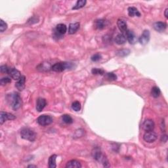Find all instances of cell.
<instances>
[{
    "label": "cell",
    "instance_id": "4316f807",
    "mask_svg": "<svg viewBox=\"0 0 168 168\" xmlns=\"http://www.w3.org/2000/svg\"><path fill=\"white\" fill-rule=\"evenodd\" d=\"M72 108L75 112H78L81 110V104L78 101H75L72 103Z\"/></svg>",
    "mask_w": 168,
    "mask_h": 168
},
{
    "label": "cell",
    "instance_id": "d6a6232c",
    "mask_svg": "<svg viewBox=\"0 0 168 168\" xmlns=\"http://www.w3.org/2000/svg\"><path fill=\"white\" fill-rule=\"evenodd\" d=\"M10 68L7 67V66L6 65H2L1 67V72L3 74H8Z\"/></svg>",
    "mask_w": 168,
    "mask_h": 168
},
{
    "label": "cell",
    "instance_id": "5bb4252c",
    "mask_svg": "<svg viewBox=\"0 0 168 168\" xmlns=\"http://www.w3.org/2000/svg\"><path fill=\"white\" fill-rule=\"evenodd\" d=\"M126 39L128 40L129 44H134L137 41V37L134 32L130 30H126Z\"/></svg>",
    "mask_w": 168,
    "mask_h": 168
},
{
    "label": "cell",
    "instance_id": "4dcf8cb0",
    "mask_svg": "<svg viewBox=\"0 0 168 168\" xmlns=\"http://www.w3.org/2000/svg\"><path fill=\"white\" fill-rule=\"evenodd\" d=\"M92 74L95 75H103L104 74V70L99 68H93L91 70Z\"/></svg>",
    "mask_w": 168,
    "mask_h": 168
},
{
    "label": "cell",
    "instance_id": "d4e9b609",
    "mask_svg": "<svg viewBox=\"0 0 168 168\" xmlns=\"http://www.w3.org/2000/svg\"><path fill=\"white\" fill-rule=\"evenodd\" d=\"M130 53V51L129 49H121L116 52V55L118 56H121V57H124L129 55Z\"/></svg>",
    "mask_w": 168,
    "mask_h": 168
},
{
    "label": "cell",
    "instance_id": "9c48e42d",
    "mask_svg": "<svg viewBox=\"0 0 168 168\" xmlns=\"http://www.w3.org/2000/svg\"><path fill=\"white\" fill-rule=\"evenodd\" d=\"M155 124L153 120L150 119L145 120L143 124V129L146 131H153L154 129Z\"/></svg>",
    "mask_w": 168,
    "mask_h": 168
},
{
    "label": "cell",
    "instance_id": "ba28073f",
    "mask_svg": "<svg viewBox=\"0 0 168 168\" xmlns=\"http://www.w3.org/2000/svg\"><path fill=\"white\" fill-rule=\"evenodd\" d=\"M15 119H16V117L12 114L5 112L3 111H1V113H0V124L1 125L3 124L7 120H13Z\"/></svg>",
    "mask_w": 168,
    "mask_h": 168
},
{
    "label": "cell",
    "instance_id": "277c9868",
    "mask_svg": "<svg viewBox=\"0 0 168 168\" xmlns=\"http://www.w3.org/2000/svg\"><path fill=\"white\" fill-rule=\"evenodd\" d=\"M92 156L95 160L99 162H102L104 164V166L106 167V164H108L107 160L106 159V158L104 156L103 153L101 151V150L98 148H94L93 150L92 151Z\"/></svg>",
    "mask_w": 168,
    "mask_h": 168
},
{
    "label": "cell",
    "instance_id": "603a6c76",
    "mask_svg": "<svg viewBox=\"0 0 168 168\" xmlns=\"http://www.w3.org/2000/svg\"><path fill=\"white\" fill-rule=\"evenodd\" d=\"M86 3H87L86 0H78V1L76 2L75 5L72 7V9H74V10H77V9H80L84 7L86 5Z\"/></svg>",
    "mask_w": 168,
    "mask_h": 168
},
{
    "label": "cell",
    "instance_id": "52a82bcc",
    "mask_svg": "<svg viewBox=\"0 0 168 168\" xmlns=\"http://www.w3.org/2000/svg\"><path fill=\"white\" fill-rule=\"evenodd\" d=\"M67 31V26L64 24H58L56 25L55 32V35L56 37H61V35L66 34Z\"/></svg>",
    "mask_w": 168,
    "mask_h": 168
},
{
    "label": "cell",
    "instance_id": "30bf717a",
    "mask_svg": "<svg viewBox=\"0 0 168 168\" xmlns=\"http://www.w3.org/2000/svg\"><path fill=\"white\" fill-rule=\"evenodd\" d=\"M150 32L147 30H144V32H143V34L141 35V37H139V41L140 42V44L142 45H146L148 43L150 40Z\"/></svg>",
    "mask_w": 168,
    "mask_h": 168
},
{
    "label": "cell",
    "instance_id": "1f68e13d",
    "mask_svg": "<svg viewBox=\"0 0 168 168\" xmlns=\"http://www.w3.org/2000/svg\"><path fill=\"white\" fill-rule=\"evenodd\" d=\"M91 61L93 62H97L101 58V55L99 53H96L91 56Z\"/></svg>",
    "mask_w": 168,
    "mask_h": 168
},
{
    "label": "cell",
    "instance_id": "e575fe53",
    "mask_svg": "<svg viewBox=\"0 0 168 168\" xmlns=\"http://www.w3.org/2000/svg\"><path fill=\"white\" fill-rule=\"evenodd\" d=\"M167 12H168V9H165V13H164V15H165V18H168Z\"/></svg>",
    "mask_w": 168,
    "mask_h": 168
},
{
    "label": "cell",
    "instance_id": "2e32d148",
    "mask_svg": "<svg viewBox=\"0 0 168 168\" xmlns=\"http://www.w3.org/2000/svg\"><path fill=\"white\" fill-rule=\"evenodd\" d=\"M25 82H26V77L24 75H22L20 78L18 80L16 83L15 86L19 91H22L25 87Z\"/></svg>",
    "mask_w": 168,
    "mask_h": 168
},
{
    "label": "cell",
    "instance_id": "7402d4cb",
    "mask_svg": "<svg viewBox=\"0 0 168 168\" xmlns=\"http://www.w3.org/2000/svg\"><path fill=\"white\" fill-rule=\"evenodd\" d=\"M57 156L56 154H53L49 158V167L50 168H55L56 167V160Z\"/></svg>",
    "mask_w": 168,
    "mask_h": 168
},
{
    "label": "cell",
    "instance_id": "f546056e",
    "mask_svg": "<svg viewBox=\"0 0 168 168\" xmlns=\"http://www.w3.org/2000/svg\"><path fill=\"white\" fill-rule=\"evenodd\" d=\"M106 78L110 81H114L117 79L116 75H115L114 73L110 72V73H107L106 75Z\"/></svg>",
    "mask_w": 168,
    "mask_h": 168
},
{
    "label": "cell",
    "instance_id": "d6986e66",
    "mask_svg": "<svg viewBox=\"0 0 168 168\" xmlns=\"http://www.w3.org/2000/svg\"><path fill=\"white\" fill-rule=\"evenodd\" d=\"M128 11V15L129 16L133 17V16H141V13H139L138 9L135 7H129L127 9Z\"/></svg>",
    "mask_w": 168,
    "mask_h": 168
},
{
    "label": "cell",
    "instance_id": "836d02e7",
    "mask_svg": "<svg viewBox=\"0 0 168 168\" xmlns=\"http://www.w3.org/2000/svg\"><path fill=\"white\" fill-rule=\"evenodd\" d=\"M167 137L166 135H164L162 136V138H161V141H163V142H164V143H165V142H167Z\"/></svg>",
    "mask_w": 168,
    "mask_h": 168
},
{
    "label": "cell",
    "instance_id": "8992f818",
    "mask_svg": "<svg viewBox=\"0 0 168 168\" xmlns=\"http://www.w3.org/2000/svg\"><path fill=\"white\" fill-rule=\"evenodd\" d=\"M157 138H158L157 134L152 131H146L143 135V139L145 140V141L150 143L154 142L156 140Z\"/></svg>",
    "mask_w": 168,
    "mask_h": 168
},
{
    "label": "cell",
    "instance_id": "f1b7e54d",
    "mask_svg": "<svg viewBox=\"0 0 168 168\" xmlns=\"http://www.w3.org/2000/svg\"><path fill=\"white\" fill-rule=\"evenodd\" d=\"M11 82V80L10 78L9 77H4L2 78L0 80V84H1V86H5V85L9 84V83Z\"/></svg>",
    "mask_w": 168,
    "mask_h": 168
},
{
    "label": "cell",
    "instance_id": "5b68a950",
    "mask_svg": "<svg viewBox=\"0 0 168 168\" xmlns=\"http://www.w3.org/2000/svg\"><path fill=\"white\" fill-rule=\"evenodd\" d=\"M53 118L49 115H41L37 118V122L42 126H46V125H50L51 123H53Z\"/></svg>",
    "mask_w": 168,
    "mask_h": 168
},
{
    "label": "cell",
    "instance_id": "d590c367",
    "mask_svg": "<svg viewBox=\"0 0 168 168\" xmlns=\"http://www.w3.org/2000/svg\"><path fill=\"white\" fill-rule=\"evenodd\" d=\"M28 167H37L36 165H28Z\"/></svg>",
    "mask_w": 168,
    "mask_h": 168
},
{
    "label": "cell",
    "instance_id": "3957f363",
    "mask_svg": "<svg viewBox=\"0 0 168 168\" xmlns=\"http://www.w3.org/2000/svg\"><path fill=\"white\" fill-rule=\"evenodd\" d=\"M9 101H10L11 107L13 110H16L19 108L21 105H22V101L21 98L18 93H14L10 95V98L9 99Z\"/></svg>",
    "mask_w": 168,
    "mask_h": 168
},
{
    "label": "cell",
    "instance_id": "ffe728a7",
    "mask_svg": "<svg viewBox=\"0 0 168 168\" xmlns=\"http://www.w3.org/2000/svg\"><path fill=\"white\" fill-rule=\"evenodd\" d=\"M80 28V23L79 22H75V23H71L69 25V29H68V33L70 34H73L78 31V30Z\"/></svg>",
    "mask_w": 168,
    "mask_h": 168
},
{
    "label": "cell",
    "instance_id": "7c38bea8",
    "mask_svg": "<svg viewBox=\"0 0 168 168\" xmlns=\"http://www.w3.org/2000/svg\"><path fill=\"white\" fill-rule=\"evenodd\" d=\"M8 74L10 75L11 78H13V80H16L18 81V80L20 78V77L22 76L20 72L18 71L17 69H16L15 68H11L9 69Z\"/></svg>",
    "mask_w": 168,
    "mask_h": 168
},
{
    "label": "cell",
    "instance_id": "9a60e30c",
    "mask_svg": "<svg viewBox=\"0 0 168 168\" xmlns=\"http://www.w3.org/2000/svg\"><path fill=\"white\" fill-rule=\"evenodd\" d=\"M167 24L164 22H156L154 24V28L156 31L162 32L166 29Z\"/></svg>",
    "mask_w": 168,
    "mask_h": 168
},
{
    "label": "cell",
    "instance_id": "ac0fdd59",
    "mask_svg": "<svg viewBox=\"0 0 168 168\" xmlns=\"http://www.w3.org/2000/svg\"><path fill=\"white\" fill-rule=\"evenodd\" d=\"M66 167L68 168H80L82 167V165L80 162L75 160H72L67 162Z\"/></svg>",
    "mask_w": 168,
    "mask_h": 168
},
{
    "label": "cell",
    "instance_id": "484cf974",
    "mask_svg": "<svg viewBox=\"0 0 168 168\" xmlns=\"http://www.w3.org/2000/svg\"><path fill=\"white\" fill-rule=\"evenodd\" d=\"M63 121L67 124H71L73 122V120L72 117L68 114H64L62 116Z\"/></svg>",
    "mask_w": 168,
    "mask_h": 168
},
{
    "label": "cell",
    "instance_id": "6da1fadb",
    "mask_svg": "<svg viewBox=\"0 0 168 168\" xmlns=\"http://www.w3.org/2000/svg\"><path fill=\"white\" fill-rule=\"evenodd\" d=\"M74 67V65L72 63L68 62H60L53 65L51 67V70L55 72H61L68 69H71Z\"/></svg>",
    "mask_w": 168,
    "mask_h": 168
},
{
    "label": "cell",
    "instance_id": "4fadbf2b",
    "mask_svg": "<svg viewBox=\"0 0 168 168\" xmlns=\"http://www.w3.org/2000/svg\"><path fill=\"white\" fill-rule=\"evenodd\" d=\"M47 105L46 100L43 98H39L36 102V110L37 112H41Z\"/></svg>",
    "mask_w": 168,
    "mask_h": 168
},
{
    "label": "cell",
    "instance_id": "83f0119b",
    "mask_svg": "<svg viewBox=\"0 0 168 168\" xmlns=\"http://www.w3.org/2000/svg\"><path fill=\"white\" fill-rule=\"evenodd\" d=\"M7 24L2 19L0 20V32H3L5 30H7Z\"/></svg>",
    "mask_w": 168,
    "mask_h": 168
},
{
    "label": "cell",
    "instance_id": "7a4b0ae2",
    "mask_svg": "<svg viewBox=\"0 0 168 168\" xmlns=\"http://www.w3.org/2000/svg\"><path fill=\"white\" fill-rule=\"evenodd\" d=\"M20 136L23 139L29 141H34L36 138V134L33 130L29 128H22L20 131Z\"/></svg>",
    "mask_w": 168,
    "mask_h": 168
},
{
    "label": "cell",
    "instance_id": "e0dca14e",
    "mask_svg": "<svg viewBox=\"0 0 168 168\" xmlns=\"http://www.w3.org/2000/svg\"><path fill=\"white\" fill-rule=\"evenodd\" d=\"M117 25L119 30L122 32H126L127 29V22L123 18H119L117 21Z\"/></svg>",
    "mask_w": 168,
    "mask_h": 168
},
{
    "label": "cell",
    "instance_id": "cb8c5ba5",
    "mask_svg": "<svg viewBox=\"0 0 168 168\" xmlns=\"http://www.w3.org/2000/svg\"><path fill=\"white\" fill-rule=\"evenodd\" d=\"M161 93L160 89H159V87H158L156 86H154L152 87V90H151V95L154 98H158V97L160 96V95Z\"/></svg>",
    "mask_w": 168,
    "mask_h": 168
},
{
    "label": "cell",
    "instance_id": "44dd1931",
    "mask_svg": "<svg viewBox=\"0 0 168 168\" xmlns=\"http://www.w3.org/2000/svg\"><path fill=\"white\" fill-rule=\"evenodd\" d=\"M115 42L118 45H123L126 42V37L123 34H118L115 37Z\"/></svg>",
    "mask_w": 168,
    "mask_h": 168
},
{
    "label": "cell",
    "instance_id": "8fae6325",
    "mask_svg": "<svg viewBox=\"0 0 168 168\" xmlns=\"http://www.w3.org/2000/svg\"><path fill=\"white\" fill-rule=\"evenodd\" d=\"M108 22L105 19H97L95 20L94 27L97 30H103L106 27Z\"/></svg>",
    "mask_w": 168,
    "mask_h": 168
}]
</instances>
